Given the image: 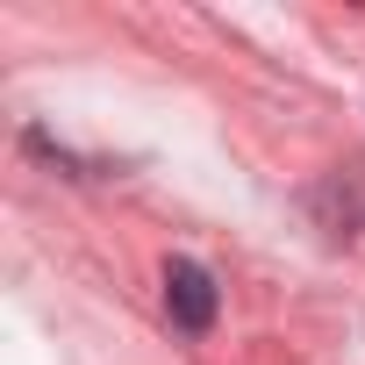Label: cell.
Instances as JSON below:
<instances>
[{
  "mask_svg": "<svg viewBox=\"0 0 365 365\" xmlns=\"http://www.w3.org/2000/svg\"><path fill=\"white\" fill-rule=\"evenodd\" d=\"M165 308H172L179 329L201 336V329L215 322V279H208L194 258H172V265H165Z\"/></svg>",
  "mask_w": 365,
  "mask_h": 365,
  "instance_id": "obj_1",
  "label": "cell"
}]
</instances>
